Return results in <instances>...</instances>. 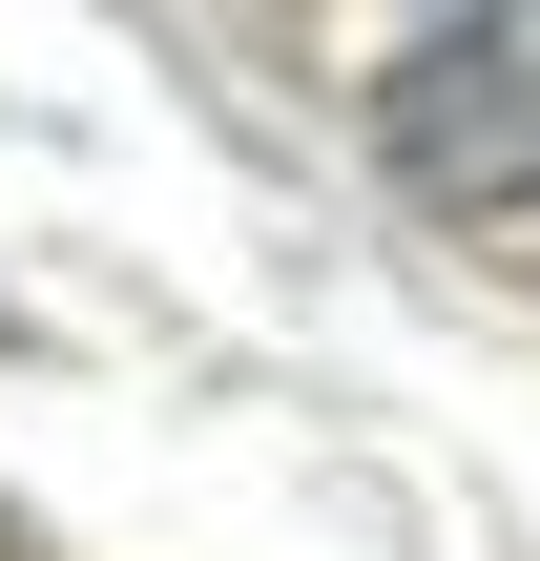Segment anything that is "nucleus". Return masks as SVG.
I'll list each match as a JSON object with an SVG mask.
<instances>
[{
    "instance_id": "nucleus-1",
    "label": "nucleus",
    "mask_w": 540,
    "mask_h": 561,
    "mask_svg": "<svg viewBox=\"0 0 540 561\" xmlns=\"http://www.w3.org/2000/svg\"><path fill=\"white\" fill-rule=\"evenodd\" d=\"M375 167H395L437 229L540 208V21H416L395 83H375Z\"/></svg>"
}]
</instances>
